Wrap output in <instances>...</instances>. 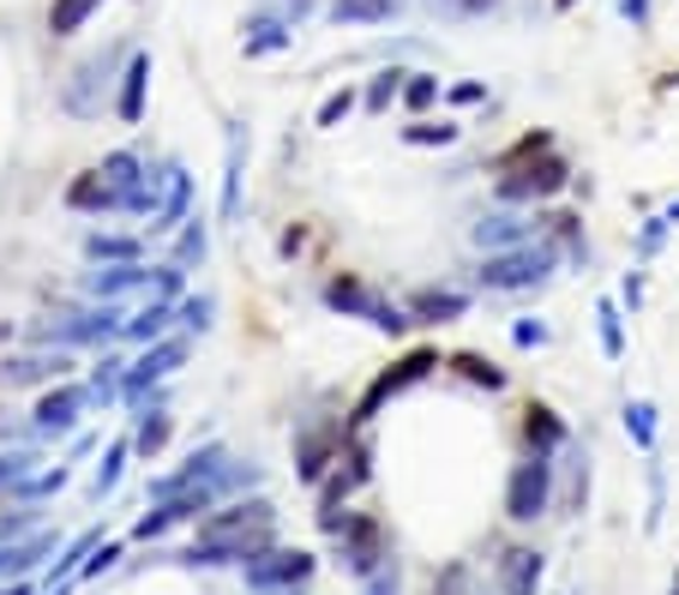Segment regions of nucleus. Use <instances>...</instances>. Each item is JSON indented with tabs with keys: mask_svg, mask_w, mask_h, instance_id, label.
<instances>
[{
	"mask_svg": "<svg viewBox=\"0 0 679 595\" xmlns=\"http://www.w3.org/2000/svg\"><path fill=\"white\" fill-rule=\"evenodd\" d=\"M67 356H19V361H0V385H48V379L67 373Z\"/></svg>",
	"mask_w": 679,
	"mask_h": 595,
	"instance_id": "obj_14",
	"label": "nucleus"
},
{
	"mask_svg": "<svg viewBox=\"0 0 679 595\" xmlns=\"http://www.w3.org/2000/svg\"><path fill=\"white\" fill-rule=\"evenodd\" d=\"M625 434L637 439V451H649L656 446V409L649 403H625Z\"/></svg>",
	"mask_w": 679,
	"mask_h": 595,
	"instance_id": "obj_34",
	"label": "nucleus"
},
{
	"mask_svg": "<svg viewBox=\"0 0 679 595\" xmlns=\"http://www.w3.org/2000/svg\"><path fill=\"white\" fill-rule=\"evenodd\" d=\"M595 332H601V356L620 361L625 356V332H620V307H613V301H601V307H595Z\"/></svg>",
	"mask_w": 679,
	"mask_h": 595,
	"instance_id": "obj_30",
	"label": "nucleus"
},
{
	"mask_svg": "<svg viewBox=\"0 0 679 595\" xmlns=\"http://www.w3.org/2000/svg\"><path fill=\"white\" fill-rule=\"evenodd\" d=\"M181 361H187V337H157V344H145V356L126 361L121 397H145V391L157 385V379H169Z\"/></svg>",
	"mask_w": 679,
	"mask_h": 595,
	"instance_id": "obj_6",
	"label": "nucleus"
},
{
	"mask_svg": "<svg viewBox=\"0 0 679 595\" xmlns=\"http://www.w3.org/2000/svg\"><path fill=\"white\" fill-rule=\"evenodd\" d=\"M554 259H559L554 247H535V240H523V247L487 252L481 271H476V283H481V289H499V295H505V289H535V283H547Z\"/></svg>",
	"mask_w": 679,
	"mask_h": 595,
	"instance_id": "obj_1",
	"label": "nucleus"
},
{
	"mask_svg": "<svg viewBox=\"0 0 679 595\" xmlns=\"http://www.w3.org/2000/svg\"><path fill=\"white\" fill-rule=\"evenodd\" d=\"M535 235V223L530 217H487V223H476V247H487V252H505V247H523V240Z\"/></svg>",
	"mask_w": 679,
	"mask_h": 595,
	"instance_id": "obj_19",
	"label": "nucleus"
},
{
	"mask_svg": "<svg viewBox=\"0 0 679 595\" xmlns=\"http://www.w3.org/2000/svg\"><path fill=\"white\" fill-rule=\"evenodd\" d=\"M674 595H679V584H674Z\"/></svg>",
	"mask_w": 679,
	"mask_h": 595,
	"instance_id": "obj_50",
	"label": "nucleus"
},
{
	"mask_svg": "<svg viewBox=\"0 0 679 595\" xmlns=\"http://www.w3.org/2000/svg\"><path fill=\"white\" fill-rule=\"evenodd\" d=\"M397 103H403L409 115H427V109L439 103V79H433V72H409V79H403V97H397Z\"/></svg>",
	"mask_w": 679,
	"mask_h": 595,
	"instance_id": "obj_29",
	"label": "nucleus"
},
{
	"mask_svg": "<svg viewBox=\"0 0 679 595\" xmlns=\"http://www.w3.org/2000/svg\"><path fill=\"white\" fill-rule=\"evenodd\" d=\"M67 205L73 211H121V193H114V181L102 169H91V175H79V181L67 187Z\"/></svg>",
	"mask_w": 679,
	"mask_h": 595,
	"instance_id": "obj_17",
	"label": "nucleus"
},
{
	"mask_svg": "<svg viewBox=\"0 0 679 595\" xmlns=\"http://www.w3.org/2000/svg\"><path fill=\"white\" fill-rule=\"evenodd\" d=\"M169 319H175V301H151V307H138L133 319H126V337H133V344H157V337L169 332Z\"/></svg>",
	"mask_w": 679,
	"mask_h": 595,
	"instance_id": "obj_22",
	"label": "nucleus"
},
{
	"mask_svg": "<svg viewBox=\"0 0 679 595\" xmlns=\"http://www.w3.org/2000/svg\"><path fill=\"white\" fill-rule=\"evenodd\" d=\"M469 313V295H457V289H415L409 295V319L415 325H445V319H464Z\"/></svg>",
	"mask_w": 679,
	"mask_h": 595,
	"instance_id": "obj_12",
	"label": "nucleus"
},
{
	"mask_svg": "<svg viewBox=\"0 0 679 595\" xmlns=\"http://www.w3.org/2000/svg\"><path fill=\"white\" fill-rule=\"evenodd\" d=\"M307 577H313V553H301V548H259L247 560L253 590H301Z\"/></svg>",
	"mask_w": 679,
	"mask_h": 595,
	"instance_id": "obj_5",
	"label": "nucleus"
},
{
	"mask_svg": "<svg viewBox=\"0 0 679 595\" xmlns=\"http://www.w3.org/2000/svg\"><path fill=\"white\" fill-rule=\"evenodd\" d=\"M511 337H517V344H523V349H530V344H547V325H535V319H523V325H517V332H511Z\"/></svg>",
	"mask_w": 679,
	"mask_h": 595,
	"instance_id": "obj_45",
	"label": "nucleus"
},
{
	"mask_svg": "<svg viewBox=\"0 0 679 595\" xmlns=\"http://www.w3.org/2000/svg\"><path fill=\"white\" fill-rule=\"evenodd\" d=\"M452 138H457L452 121H415V126H403V145H452Z\"/></svg>",
	"mask_w": 679,
	"mask_h": 595,
	"instance_id": "obj_37",
	"label": "nucleus"
},
{
	"mask_svg": "<svg viewBox=\"0 0 679 595\" xmlns=\"http://www.w3.org/2000/svg\"><path fill=\"white\" fill-rule=\"evenodd\" d=\"M48 548H55V536H31V541H12V548H0V577H24Z\"/></svg>",
	"mask_w": 679,
	"mask_h": 595,
	"instance_id": "obj_23",
	"label": "nucleus"
},
{
	"mask_svg": "<svg viewBox=\"0 0 679 595\" xmlns=\"http://www.w3.org/2000/svg\"><path fill=\"white\" fill-rule=\"evenodd\" d=\"M126 458H133V439H114V446H109V458L97 463V493H114V481H121Z\"/></svg>",
	"mask_w": 679,
	"mask_h": 595,
	"instance_id": "obj_35",
	"label": "nucleus"
},
{
	"mask_svg": "<svg viewBox=\"0 0 679 595\" xmlns=\"http://www.w3.org/2000/svg\"><path fill=\"white\" fill-rule=\"evenodd\" d=\"M523 439H530V451H559L566 446V422H559L547 403H530V409H523Z\"/></svg>",
	"mask_w": 679,
	"mask_h": 595,
	"instance_id": "obj_20",
	"label": "nucleus"
},
{
	"mask_svg": "<svg viewBox=\"0 0 679 595\" xmlns=\"http://www.w3.org/2000/svg\"><path fill=\"white\" fill-rule=\"evenodd\" d=\"M36 463H43V458H31V451H7V458H0V481H7V487H19V481L36 475Z\"/></svg>",
	"mask_w": 679,
	"mask_h": 595,
	"instance_id": "obj_40",
	"label": "nucleus"
},
{
	"mask_svg": "<svg viewBox=\"0 0 679 595\" xmlns=\"http://www.w3.org/2000/svg\"><path fill=\"white\" fill-rule=\"evenodd\" d=\"M271 524H277L271 499H241V505H229V512L199 517V536H223V529H271Z\"/></svg>",
	"mask_w": 679,
	"mask_h": 595,
	"instance_id": "obj_11",
	"label": "nucleus"
},
{
	"mask_svg": "<svg viewBox=\"0 0 679 595\" xmlns=\"http://www.w3.org/2000/svg\"><path fill=\"white\" fill-rule=\"evenodd\" d=\"M349 109H355V91H331L325 103H319V126H337Z\"/></svg>",
	"mask_w": 679,
	"mask_h": 595,
	"instance_id": "obj_41",
	"label": "nucleus"
},
{
	"mask_svg": "<svg viewBox=\"0 0 679 595\" xmlns=\"http://www.w3.org/2000/svg\"><path fill=\"white\" fill-rule=\"evenodd\" d=\"M547 499H554V463H547V451H530L505 481V517L511 524H535L547 512Z\"/></svg>",
	"mask_w": 679,
	"mask_h": 595,
	"instance_id": "obj_3",
	"label": "nucleus"
},
{
	"mask_svg": "<svg viewBox=\"0 0 679 595\" xmlns=\"http://www.w3.org/2000/svg\"><path fill=\"white\" fill-rule=\"evenodd\" d=\"M169 434H175V415L151 409L145 422H138V434H133V451H138V458H157V451L169 446Z\"/></svg>",
	"mask_w": 679,
	"mask_h": 595,
	"instance_id": "obj_26",
	"label": "nucleus"
},
{
	"mask_svg": "<svg viewBox=\"0 0 679 595\" xmlns=\"http://www.w3.org/2000/svg\"><path fill=\"white\" fill-rule=\"evenodd\" d=\"M403 79H409V72H379V79L367 85V97H361V103H367V115H386V109L397 103V97H403Z\"/></svg>",
	"mask_w": 679,
	"mask_h": 595,
	"instance_id": "obj_32",
	"label": "nucleus"
},
{
	"mask_svg": "<svg viewBox=\"0 0 679 595\" xmlns=\"http://www.w3.org/2000/svg\"><path fill=\"white\" fill-rule=\"evenodd\" d=\"M433 367H439V356H433V349H415V356H403V361L391 367V373H379V379H374V391H367V397H361V409H355V422H374V409H379V403H386V397H397V391H409V385H421V379H427Z\"/></svg>",
	"mask_w": 679,
	"mask_h": 595,
	"instance_id": "obj_7",
	"label": "nucleus"
},
{
	"mask_svg": "<svg viewBox=\"0 0 679 595\" xmlns=\"http://www.w3.org/2000/svg\"><path fill=\"white\" fill-rule=\"evenodd\" d=\"M0 595H31V590H24V584H12V590H0Z\"/></svg>",
	"mask_w": 679,
	"mask_h": 595,
	"instance_id": "obj_48",
	"label": "nucleus"
},
{
	"mask_svg": "<svg viewBox=\"0 0 679 595\" xmlns=\"http://www.w3.org/2000/svg\"><path fill=\"white\" fill-rule=\"evenodd\" d=\"M121 379H126V361L121 356H102V367L91 373V391H97V397H114V391H121Z\"/></svg>",
	"mask_w": 679,
	"mask_h": 595,
	"instance_id": "obj_39",
	"label": "nucleus"
},
{
	"mask_svg": "<svg viewBox=\"0 0 679 595\" xmlns=\"http://www.w3.org/2000/svg\"><path fill=\"white\" fill-rule=\"evenodd\" d=\"M554 7H559V12H566V7H578V0H554Z\"/></svg>",
	"mask_w": 679,
	"mask_h": 595,
	"instance_id": "obj_49",
	"label": "nucleus"
},
{
	"mask_svg": "<svg viewBox=\"0 0 679 595\" xmlns=\"http://www.w3.org/2000/svg\"><path fill=\"white\" fill-rule=\"evenodd\" d=\"M427 595H476V577H469V565L464 560H452L439 577H433V590Z\"/></svg>",
	"mask_w": 679,
	"mask_h": 595,
	"instance_id": "obj_36",
	"label": "nucleus"
},
{
	"mask_svg": "<svg viewBox=\"0 0 679 595\" xmlns=\"http://www.w3.org/2000/svg\"><path fill=\"white\" fill-rule=\"evenodd\" d=\"M85 252H91L97 265H102V259L121 265V259H138V240H133V235H91V240H85Z\"/></svg>",
	"mask_w": 679,
	"mask_h": 595,
	"instance_id": "obj_31",
	"label": "nucleus"
},
{
	"mask_svg": "<svg viewBox=\"0 0 679 595\" xmlns=\"http://www.w3.org/2000/svg\"><path fill=\"white\" fill-rule=\"evenodd\" d=\"M391 12H397V0H331L337 24H386Z\"/></svg>",
	"mask_w": 679,
	"mask_h": 595,
	"instance_id": "obj_25",
	"label": "nucleus"
},
{
	"mask_svg": "<svg viewBox=\"0 0 679 595\" xmlns=\"http://www.w3.org/2000/svg\"><path fill=\"white\" fill-rule=\"evenodd\" d=\"M620 12H625L632 24H644V19H649V0H620Z\"/></svg>",
	"mask_w": 679,
	"mask_h": 595,
	"instance_id": "obj_47",
	"label": "nucleus"
},
{
	"mask_svg": "<svg viewBox=\"0 0 679 595\" xmlns=\"http://www.w3.org/2000/svg\"><path fill=\"white\" fill-rule=\"evenodd\" d=\"M187 193H193L187 169H181V162H169V169H163V205H157V223H151V229L169 235L175 223H181V211H187Z\"/></svg>",
	"mask_w": 679,
	"mask_h": 595,
	"instance_id": "obj_16",
	"label": "nucleus"
},
{
	"mask_svg": "<svg viewBox=\"0 0 679 595\" xmlns=\"http://www.w3.org/2000/svg\"><path fill=\"white\" fill-rule=\"evenodd\" d=\"M294 43V24H283V19H247V31H241V48L247 55H283V48Z\"/></svg>",
	"mask_w": 679,
	"mask_h": 595,
	"instance_id": "obj_18",
	"label": "nucleus"
},
{
	"mask_svg": "<svg viewBox=\"0 0 679 595\" xmlns=\"http://www.w3.org/2000/svg\"><path fill=\"white\" fill-rule=\"evenodd\" d=\"M566 181H571L566 157L542 150L535 162H523V169L511 162V175H499V199H505V205H542V199H554Z\"/></svg>",
	"mask_w": 679,
	"mask_h": 595,
	"instance_id": "obj_4",
	"label": "nucleus"
},
{
	"mask_svg": "<svg viewBox=\"0 0 679 595\" xmlns=\"http://www.w3.org/2000/svg\"><path fill=\"white\" fill-rule=\"evenodd\" d=\"M445 367H452L457 379H469V385H487V391H499V385H505V373H499V367L487 361V356H469V349H464V356H452Z\"/></svg>",
	"mask_w": 679,
	"mask_h": 595,
	"instance_id": "obj_27",
	"label": "nucleus"
},
{
	"mask_svg": "<svg viewBox=\"0 0 679 595\" xmlns=\"http://www.w3.org/2000/svg\"><path fill=\"white\" fill-rule=\"evenodd\" d=\"M325 307H331V313H349V319H367L374 332H391V337H403L409 325H415L403 307L379 301L374 289L361 283V277H331V283H325Z\"/></svg>",
	"mask_w": 679,
	"mask_h": 595,
	"instance_id": "obj_2",
	"label": "nucleus"
},
{
	"mask_svg": "<svg viewBox=\"0 0 679 595\" xmlns=\"http://www.w3.org/2000/svg\"><path fill=\"white\" fill-rule=\"evenodd\" d=\"M331 463H343L337 427H319V434H307V439H301V481H319Z\"/></svg>",
	"mask_w": 679,
	"mask_h": 595,
	"instance_id": "obj_15",
	"label": "nucleus"
},
{
	"mask_svg": "<svg viewBox=\"0 0 679 595\" xmlns=\"http://www.w3.org/2000/svg\"><path fill=\"white\" fill-rule=\"evenodd\" d=\"M145 85H151V55H133L121 72V103H114V115L121 121H138L145 115Z\"/></svg>",
	"mask_w": 679,
	"mask_h": 595,
	"instance_id": "obj_21",
	"label": "nucleus"
},
{
	"mask_svg": "<svg viewBox=\"0 0 679 595\" xmlns=\"http://www.w3.org/2000/svg\"><path fill=\"white\" fill-rule=\"evenodd\" d=\"M114 560H121V548H97V560H85V572H79V577H97V572H109Z\"/></svg>",
	"mask_w": 679,
	"mask_h": 595,
	"instance_id": "obj_44",
	"label": "nucleus"
},
{
	"mask_svg": "<svg viewBox=\"0 0 679 595\" xmlns=\"http://www.w3.org/2000/svg\"><path fill=\"white\" fill-rule=\"evenodd\" d=\"M199 259H204V223L193 217V223H187V229H181V247H175V259H169V265H181V271H193Z\"/></svg>",
	"mask_w": 679,
	"mask_h": 595,
	"instance_id": "obj_38",
	"label": "nucleus"
},
{
	"mask_svg": "<svg viewBox=\"0 0 679 595\" xmlns=\"http://www.w3.org/2000/svg\"><path fill=\"white\" fill-rule=\"evenodd\" d=\"M102 175L114 181V193H133V187L145 181V162H138L133 150H109V157H102Z\"/></svg>",
	"mask_w": 679,
	"mask_h": 595,
	"instance_id": "obj_28",
	"label": "nucleus"
},
{
	"mask_svg": "<svg viewBox=\"0 0 679 595\" xmlns=\"http://www.w3.org/2000/svg\"><path fill=\"white\" fill-rule=\"evenodd\" d=\"M97 391L91 385H55L48 391L43 403H36V434L43 439H60V434H73V427H79V415H85V403H91Z\"/></svg>",
	"mask_w": 679,
	"mask_h": 595,
	"instance_id": "obj_8",
	"label": "nucleus"
},
{
	"mask_svg": "<svg viewBox=\"0 0 679 595\" xmlns=\"http://www.w3.org/2000/svg\"><path fill=\"white\" fill-rule=\"evenodd\" d=\"M91 12H102V0H55V7H48V31L79 36L85 24H91Z\"/></svg>",
	"mask_w": 679,
	"mask_h": 595,
	"instance_id": "obj_24",
	"label": "nucleus"
},
{
	"mask_svg": "<svg viewBox=\"0 0 679 595\" xmlns=\"http://www.w3.org/2000/svg\"><path fill=\"white\" fill-rule=\"evenodd\" d=\"M343 560H349L355 577L379 572V565L391 560V553H386V529H379L374 517H349V524H343Z\"/></svg>",
	"mask_w": 679,
	"mask_h": 595,
	"instance_id": "obj_9",
	"label": "nucleus"
},
{
	"mask_svg": "<svg viewBox=\"0 0 679 595\" xmlns=\"http://www.w3.org/2000/svg\"><path fill=\"white\" fill-rule=\"evenodd\" d=\"M433 7H445V12H457V19H481V12H493L499 0H433Z\"/></svg>",
	"mask_w": 679,
	"mask_h": 595,
	"instance_id": "obj_43",
	"label": "nucleus"
},
{
	"mask_svg": "<svg viewBox=\"0 0 679 595\" xmlns=\"http://www.w3.org/2000/svg\"><path fill=\"white\" fill-rule=\"evenodd\" d=\"M151 283V271L138 259H121V265H109V271H91V295L97 301H121V295H133V289H145Z\"/></svg>",
	"mask_w": 679,
	"mask_h": 595,
	"instance_id": "obj_13",
	"label": "nucleus"
},
{
	"mask_svg": "<svg viewBox=\"0 0 679 595\" xmlns=\"http://www.w3.org/2000/svg\"><path fill=\"white\" fill-rule=\"evenodd\" d=\"M542 572H547V560L535 548H505L499 553V590L505 595H535L542 590Z\"/></svg>",
	"mask_w": 679,
	"mask_h": 595,
	"instance_id": "obj_10",
	"label": "nucleus"
},
{
	"mask_svg": "<svg viewBox=\"0 0 679 595\" xmlns=\"http://www.w3.org/2000/svg\"><path fill=\"white\" fill-rule=\"evenodd\" d=\"M223 217H241V138H229V175H223Z\"/></svg>",
	"mask_w": 679,
	"mask_h": 595,
	"instance_id": "obj_33",
	"label": "nucleus"
},
{
	"mask_svg": "<svg viewBox=\"0 0 679 595\" xmlns=\"http://www.w3.org/2000/svg\"><path fill=\"white\" fill-rule=\"evenodd\" d=\"M481 97H487L481 85H452V103H481Z\"/></svg>",
	"mask_w": 679,
	"mask_h": 595,
	"instance_id": "obj_46",
	"label": "nucleus"
},
{
	"mask_svg": "<svg viewBox=\"0 0 679 595\" xmlns=\"http://www.w3.org/2000/svg\"><path fill=\"white\" fill-rule=\"evenodd\" d=\"M175 313H181V325H193V332H204V325H211V301H204V295H187Z\"/></svg>",
	"mask_w": 679,
	"mask_h": 595,
	"instance_id": "obj_42",
	"label": "nucleus"
}]
</instances>
